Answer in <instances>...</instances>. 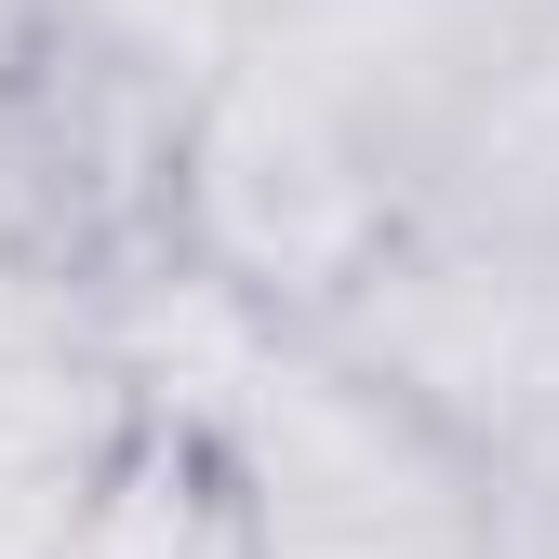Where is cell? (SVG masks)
<instances>
[{
	"label": "cell",
	"instance_id": "277c9868",
	"mask_svg": "<svg viewBox=\"0 0 559 559\" xmlns=\"http://www.w3.org/2000/svg\"><path fill=\"white\" fill-rule=\"evenodd\" d=\"M40 559H266L253 546V493H240V466L174 427V413H147L94 479H81V507L53 520Z\"/></svg>",
	"mask_w": 559,
	"mask_h": 559
},
{
	"label": "cell",
	"instance_id": "5b68a950",
	"mask_svg": "<svg viewBox=\"0 0 559 559\" xmlns=\"http://www.w3.org/2000/svg\"><path fill=\"white\" fill-rule=\"evenodd\" d=\"M81 40H107V53H133L147 81H174V94H200L214 67H240L253 40H266V14L280 0H53Z\"/></svg>",
	"mask_w": 559,
	"mask_h": 559
},
{
	"label": "cell",
	"instance_id": "6da1fadb",
	"mask_svg": "<svg viewBox=\"0 0 559 559\" xmlns=\"http://www.w3.org/2000/svg\"><path fill=\"white\" fill-rule=\"evenodd\" d=\"M400 227H413V174L333 94H307L294 67L240 53V67H214V81L187 94L160 253H187L200 280H227L240 307L333 320Z\"/></svg>",
	"mask_w": 559,
	"mask_h": 559
},
{
	"label": "cell",
	"instance_id": "52a82bcc",
	"mask_svg": "<svg viewBox=\"0 0 559 559\" xmlns=\"http://www.w3.org/2000/svg\"><path fill=\"white\" fill-rule=\"evenodd\" d=\"M0 266H27V253H14V240H0Z\"/></svg>",
	"mask_w": 559,
	"mask_h": 559
},
{
	"label": "cell",
	"instance_id": "3957f363",
	"mask_svg": "<svg viewBox=\"0 0 559 559\" xmlns=\"http://www.w3.org/2000/svg\"><path fill=\"white\" fill-rule=\"evenodd\" d=\"M133 427H147V400L120 373L107 294L67 266H0V479L81 493Z\"/></svg>",
	"mask_w": 559,
	"mask_h": 559
},
{
	"label": "cell",
	"instance_id": "7a4b0ae2",
	"mask_svg": "<svg viewBox=\"0 0 559 559\" xmlns=\"http://www.w3.org/2000/svg\"><path fill=\"white\" fill-rule=\"evenodd\" d=\"M533 27H559V0H280L253 53L294 67L307 94H333L413 174V200H427V160H440L453 107L493 81Z\"/></svg>",
	"mask_w": 559,
	"mask_h": 559
},
{
	"label": "cell",
	"instance_id": "8992f818",
	"mask_svg": "<svg viewBox=\"0 0 559 559\" xmlns=\"http://www.w3.org/2000/svg\"><path fill=\"white\" fill-rule=\"evenodd\" d=\"M507 559H559V493H507Z\"/></svg>",
	"mask_w": 559,
	"mask_h": 559
}]
</instances>
